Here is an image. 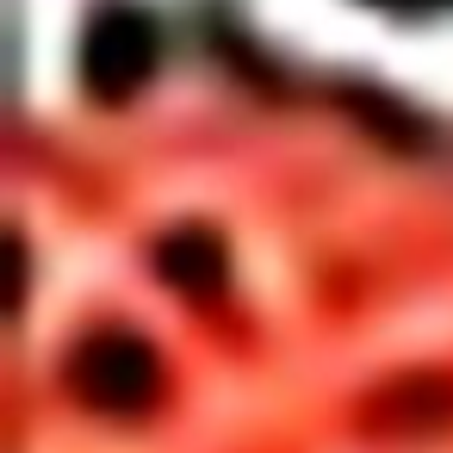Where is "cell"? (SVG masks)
Masks as SVG:
<instances>
[{"label":"cell","instance_id":"cell-1","mask_svg":"<svg viewBox=\"0 0 453 453\" xmlns=\"http://www.w3.org/2000/svg\"><path fill=\"white\" fill-rule=\"evenodd\" d=\"M75 379H81V391H88L94 403L125 410V403H137V397L150 391V354H143L137 342H125V335H106V342H88Z\"/></svg>","mask_w":453,"mask_h":453}]
</instances>
